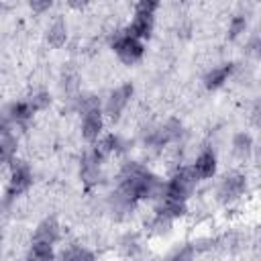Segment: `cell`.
<instances>
[{"instance_id": "8", "label": "cell", "mask_w": 261, "mask_h": 261, "mask_svg": "<svg viewBox=\"0 0 261 261\" xmlns=\"http://www.w3.org/2000/svg\"><path fill=\"white\" fill-rule=\"evenodd\" d=\"M102 126H104V120H102V112L100 108H94V110H88L84 112V120H82V137L86 141H96L102 133Z\"/></svg>"}, {"instance_id": "13", "label": "cell", "mask_w": 261, "mask_h": 261, "mask_svg": "<svg viewBox=\"0 0 261 261\" xmlns=\"http://www.w3.org/2000/svg\"><path fill=\"white\" fill-rule=\"evenodd\" d=\"M159 200H161V204H159L157 212H161L169 218H179L186 214V200H175V198H167V196H161Z\"/></svg>"}, {"instance_id": "10", "label": "cell", "mask_w": 261, "mask_h": 261, "mask_svg": "<svg viewBox=\"0 0 261 261\" xmlns=\"http://www.w3.org/2000/svg\"><path fill=\"white\" fill-rule=\"evenodd\" d=\"M59 237V224L55 218H45L37 230H35V237H33V243H47V245H53Z\"/></svg>"}, {"instance_id": "21", "label": "cell", "mask_w": 261, "mask_h": 261, "mask_svg": "<svg viewBox=\"0 0 261 261\" xmlns=\"http://www.w3.org/2000/svg\"><path fill=\"white\" fill-rule=\"evenodd\" d=\"M157 8H159V0H137L135 12L137 16H153Z\"/></svg>"}, {"instance_id": "14", "label": "cell", "mask_w": 261, "mask_h": 261, "mask_svg": "<svg viewBox=\"0 0 261 261\" xmlns=\"http://www.w3.org/2000/svg\"><path fill=\"white\" fill-rule=\"evenodd\" d=\"M8 116H10V120L12 122H16V124H22V122H27L31 116H33V106H31V102H16V104H12L8 110Z\"/></svg>"}, {"instance_id": "16", "label": "cell", "mask_w": 261, "mask_h": 261, "mask_svg": "<svg viewBox=\"0 0 261 261\" xmlns=\"http://www.w3.org/2000/svg\"><path fill=\"white\" fill-rule=\"evenodd\" d=\"M16 153V139L12 135L0 137V163H10Z\"/></svg>"}, {"instance_id": "6", "label": "cell", "mask_w": 261, "mask_h": 261, "mask_svg": "<svg viewBox=\"0 0 261 261\" xmlns=\"http://www.w3.org/2000/svg\"><path fill=\"white\" fill-rule=\"evenodd\" d=\"M245 188H247L245 177L241 173H230V175H226L220 181V186H218V198L222 202H232V200H237V198L243 196Z\"/></svg>"}, {"instance_id": "27", "label": "cell", "mask_w": 261, "mask_h": 261, "mask_svg": "<svg viewBox=\"0 0 261 261\" xmlns=\"http://www.w3.org/2000/svg\"><path fill=\"white\" fill-rule=\"evenodd\" d=\"M67 4H69L71 8H84V6L88 4V0H67Z\"/></svg>"}, {"instance_id": "23", "label": "cell", "mask_w": 261, "mask_h": 261, "mask_svg": "<svg viewBox=\"0 0 261 261\" xmlns=\"http://www.w3.org/2000/svg\"><path fill=\"white\" fill-rule=\"evenodd\" d=\"M61 257H63V259H67V261H80V259H94V255H92L90 251L82 249V247H71V249L63 251V253H61Z\"/></svg>"}, {"instance_id": "9", "label": "cell", "mask_w": 261, "mask_h": 261, "mask_svg": "<svg viewBox=\"0 0 261 261\" xmlns=\"http://www.w3.org/2000/svg\"><path fill=\"white\" fill-rule=\"evenodd\" d=\"M194 171H196L198 179H208V177H212L214 171H216V155H214L210 149H204V151L196 157Z\"/></svg>"}, {"instance_id": "17", "label": "cell", "mask_w": 261, "mask_h": 261, "mask_svg": "<svg viewBox=\"0 0 261 261\" xmlns=\"http://www.w3.org/2000/svg\"><path fill=\"white\" fill-rule=\"evenodd\" d=\"M29 257L39 259V261H47V259H53L55 253H53L51 245H47V243H33V247L29 251Z\"/></svg>"}, {"instance_id": "25", "label": "cell", "mask_w": 261, "mask_h": 261, "mask_svg": "<svg viewBox=\"0 0 261 261\" xmlns=\"http://www.w3.org/2000/svg\"><path fill=\"white\" fill-rule=\"evenodd\" d=\"M29 102H31L33 110H43V108H47V106H49L51 98H49V94H47V92H39V94H35Z\"/></svg>"}, {"instance_id": "3", "label": "cell", "mask_w": 261, "mask_h": 261, "mask_svg": "<svg viewBox=\"0 0 261 261\" xmlns=\"http://www.w3.org/2000/svg\"><path fill=\"white\" fill-rule=\"evenodd\" d=\"M12 175H10V181L6 186V198H14V196H20L22 192L29 190L31 181H33V173H31V167L24 163V161H16L12 159Z\"/></svg>"}, {"instance_id": "18", "label": "cell", "mask_w": 261, "mask_h": 261, "mask_svg": "<svg viewBox=\"0 0 261 261\" xmlns=\"http://www.w3.org/2000/svg\"><path fill=\"white\" fill-rule=\"evenodd\" d=\"M251 147H253V141H251V137L245 135V133H239V135L232 139V149H234L237 155H243V157L249 155Z\"/></svg>"}, {"instance_id": "15", "label": "cell", "mask_w": 261, "mask_h": 261, "mask_svg": "<svg viewBox=\"0 0 261 261\" xmlns=\"http://www.w3.org/2000/svg\"><path fill=\"white\" fill-rule=\"evenodd\" d=\"M65 39H67V27H65V22L59 18V20H55V22L49 27V31H47V41H49V45H53V47H61V45L65 43Z\"/></svg>"}, {"instance_id": "7", "label": "cell", "mask_w": 261, "mask_h": 261, "mask_svg": "<svg viewBox=\"0 0 261 261\" xmlns=\"http://www.w3.org/2000/svg\"><path fill=\"white\" fill-rule=\"evenodd\" d=\"M179 135H181V124H179L177 120H169V122H165L163 126H159L157 130H153V133L149 135L147 143L153 145V147H163V145L175 141Z\"/></svg>"}, {"instance_id": "5", "label": "cell", "mask_w": 261, "mask_h": 261, "mask_svg": "<svg viewBox=\"0 0 261 261\" xmlns=\"http://www.w3.org/2000/svg\"><path fill=\"white\" fill-rule=\"evenodd\" d=\"M102 159H104V157H102L96 149L84 155L82 167H80V175H82V181H84L86 186H96V184L100 181V177H102L100 161H102Z\"/></svg>"}, {"instance_id": "22", "label": "cell", "mask_w": 261, "mask_h": 261, "mask_svg": "<svg viewBox=\"0 0 261 261\" xmlns=\"http://www.w3.org/2000/svg\"><path fill=\"white\" fill-rule=\"evenodd\" d=\"M75 108L84 114V112H88V110L100 108V100H98L96 96H92V94H86V96H80V98H77V106H75Z\"/></svg>"}, {"instance_id": "1", "label": "cell", "mask_w": 261, "mask_h": 261, "mask_svg": "<svg viewBox=\"0 0 261 261\" xmlns=\"http://www.w3.org/2000/svg\"><path fill=\"white\" fill-rule=\"evenodd\" d=\"M196 184H198V175H196L194 167H184L165 184V194L163 196L175 198V200H186L194 192Z\"/></svg>"}, {"instance_id": "2", "label": "cell", "mask_w": 261, "mask_h": 261, "mask_svg": "<svg viewBox=\"0 0 261 261\" xmlns=\"http://www.w3.org/2000/svg\"><path fill=\"white\" fill-rule=\"evenodd\" d=\"M112 49L116 51L118 59L126 65H133L137 63L141 57H143V43L135 37H130L126 31L122 33H116L114 39H112Z\"/></svg>"}, {"instance_id": "20", "label": "cell", "mask_w": 261, "mask_h": 261, "mask_svg": "<svg viewBox=\"0 0 261 261\" xmlns=\"http://www.w3.org/2000/svg\"><path fill=\"white\" fill-rule=\"evenodd\" d=\"M116 147H118V137H114V135H106L104 139L98 141L96 151H98L102 157H106V155H110L112 151H116Z\"/></svg>"}, {"instance_id": "4", "label": "cell", "mask_w": 261, "mask_h": 261, "mask_svg": "<svg viewBox=\"0 0 261 261\" xmlns=\"http://www.w3.org/2000/svg\"><path fill=\"white\" fill-rule=\"evenodd\" d=\"M133 96V84H122L118 86L116 90L110 92L108 100H106V114L112 118V120H118L124 106L128 104V98Z\"/></svg>"}, {"instance_id": "12", "label": "cell", "mask_w": 261, "mask_h": 261, "mask_svg": "<svg viewBox=\"0 0 261 261\" xmlns=\"http://www.w3.org/2000/svg\"><path fill=\"white\" fill-rule=\"evenodd\" d=\"M230 73H232V63H224V65H220V67L210 69V71L206 73V77H204V84H206L208 90H216V88H220V86L230 77Z\"/></svg>"}, {"instance_id": "26", "label": "cell", "mask_w": 261, "mask_h": 261, "mask_svg": "<svg viewBox=\"0 0 261 261\" xmlns=\"http://www.w3.org/2000/svg\"><path fill=\"white\" fill-rule=\"evenodd\" d=\"M29 4H31V8H33L35 12H45V10L51 8L53 0H29Z\"/></svg>"}, {"instance_id": "11", "label": "cell", "mask_w": 261, "mask_h": 261, "mask_svg": "<svg viewBox=\"0 0 261 261\" xmlns=\"http://www.w3.org/2000/svg\"><path fill=\"white\" fill-rule=\"evenodd\" d=\"M126 33L135 39H149L153 33V16H135V20L128 24Z\"/></svg>"}, {"instance_id": "19", "label": "cell", "mask_w": 261, "mask_h": 261, "mask_svg": "<svg viewBox=\"0 0 261 261\" xmlns=\"http://www.w3.org/2000/svg\"><path fill=\"white\" fill-rule=\"evenodd\" d=\"M171 222H173V218H169V216H165V214L157 212L155 220L151 222V228H153V232H155V234H167V232L171 230Z\"/></svg>"}, {"instance_id": "24", "label": "cell", "mask_w": 261, "mask_h": 261, "mask_svg": "<svg viewBox=\"0 0 261 261\" xmlns=\"http://www.w3.org/2000/svg\"><path fill=\"white\" fill-rule=\"evenodd\" d=\"M247 29V18L245 16H234L230 20V27H228V39H237L239 35H243Z\"/></svg>"}]
</instances>
